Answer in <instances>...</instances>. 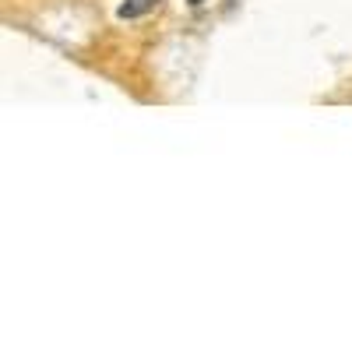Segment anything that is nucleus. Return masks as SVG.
Wrapping results in <instances>:
<instances>
[{
	"label": "nucleus",
	"instance_id": "nucleus-1",
	"mask_svg": "<svg viewBox=\"0 0 352 352\" xmlns=\"http://www.w3.org/2000/svg\"><path fill=\"white\" fill-rule=\"evenodd\" d=\"M159 4V0H124V4H120V11H116V14H120V18H141V14H148L152 8Z\"/></svg>",
	"mask_w": 352,
	"mask_h": 352
},
{
	"label": "nucleus",
	"instance_id": "nucleus-3",
	"mask_svg": "<svg viewBox=\"0 0 352 352\" xmlns=\"http://www.w3.org/2000/svg\"><path fill=\"white\" fill-rule=\"evenodd\" d=\"M232 4H236V0H229V8H232Z\"/></svg>",
	"mask_w": 352,
	"mask_h": 352
},
{
	"label": "nucleus",
	"instance_id": "nucleus-2",
	"mask_svg": "<svg viewBox=\"0 0 352 352\" xmlns=\"http://www.w3.org/2000/svg\"><path fill=\"white\" fill-rule=\"evenodd\" d=\"M187 4H190V8H201V4H204V0H187Z\"/></svg>",
	"mask_w": 352,
	"mask_h": 352
}]
</instances>
